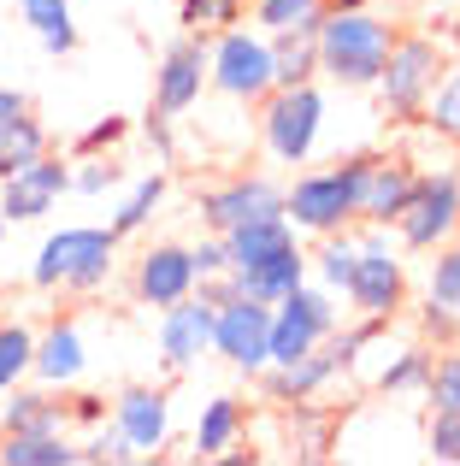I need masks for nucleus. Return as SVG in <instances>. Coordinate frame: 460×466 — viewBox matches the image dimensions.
<instances>
[{"mask_svg":"<svg viewBox=\"0 0 460 466\" xmlns=\"http://www.w3.org/2000/svg\"><path fill=\"white\" fill-rule=\"evenodd\" d=\"M254 12H260V24L265 30H289V24H307V18H319V0H254Z\"/></svg>","mask_w":460,"mask_h":466,"instance_id":"nucleus-32","label":"nucleus"},{"mask_svg":"<svg viewBox=\"0 0 460 466\" xmlns=\"http://www.w3.org/2000/svg\"><path fill=\"white\" fill-rule=\"evenodd\" d=\"M213 83L225 95H236V101H260L272 89V42H260L248 30H230L219 42V54H213Z\"/></svg>","mask_w":460,"mask_h":466,"instance_id":"nucleus-10","label":"nucleus"},{"mask_svg":"<svg viewBox=\"0 0 460 466\" xmlns=\"http://www.w3.org/2000/svg\"><path fill=\"white\" fill-rule=\"evenodd\" d=\"M0 461H6V466H71L77 449L59 443V431H6Z\"/></svg>","mask_w":460,"mask_h":466,"instance_id":"nucleus-23","label":"nucleus"},{"mask_svg":"<svg viewBox=\"0 0 460 466\" xmlns=\"http://www.w3.org/2000/svg\"><path fill=\"white\" fill-rule=\"evenodd\" d=\"M113 248H118L113 230H59V237L42 242V254H35V266H30V284H42V289H54V284L95 289L113 272Z\"/></svg>","mask_w":460,"mask_h":466,"instance_id":"nucleus-3","label":"nucleus"},{"mask_svg":"<svg viewBox=\"0 0 460 466\" xmlns=\"http://www.w3.org/2000/svg\"><path fill=\"white\" fill-rule=\"evenodd\" d=\"M414 189H419V171L378 166V159H372V177H366V195H360V213L378 218V225H395V218H402V207L414 201Z\"/></svg>","mask_w":460,"mask_h":466,"instance_id":"nucleus-19","label":"nucleus"},{"mask_svg":"<svg viewBox=\"0 0 460 466\" xmlns=\"http://www.w3.org/2000/svg\"><path fill=\"white\" fill-rule=\"evenodd\" d=\"M165 425H172V408H165L160 390H125V396H118V431L130 437L136 455L165 443Z\"/></svg>","mask_w":460,"mask_h":466,"instance_id":"nucleus-18","label":"nucleus"},{"mask_svg":"<svg viewBox=\"0 0 460 466\" xmlns=\"http://www.w3.org/2000/svg\"><path fill=\"white\" fill-rule=\"evenodd\" d=\"M12 113H24V95L18 89H0V125H6Z\"/></svg>","mask_w":460,"mask_h":466,"instance_id":"nucleus-41","label":"nucleus"},{"mask_svg":"<svg viewBox=\"0 0 460 466\" xmlns=\"http://www.w3.org/2000/svg\"><path fill=\"white\" fill-rule=\"evenodd\" d=\"M402 289H407V278H402V260H395V254L384 248L378 237H372V242H360V254H355V272H348V289H343V296L355 301L360 313H372V319H390L395 308H402Z\"/></svg>","mask_w":460,"mask_h":466,"instance_id":"nucleus-9","label":"nucleus"},{"mask_svg":"<svg viewBox=\"0 0 460 466\" xmlns=\"http://www.w3.org/2000/svg\"><path fill=\"white\" fill-rule=\"evenodd\" d=\"M425 372H431V354L407 349L395 366H384V390H419V384H425Z\"/></svg>","mask_w":460,"mask_h":466,"instance_id":"nucleus-35","label":"nucleus"},{"mask_svg":"<svg viewBox=\"0 0 460 466\" xmlns=\"http://www.w3.org/2000/svg\"><path fill=\"white\" fill-rule=\"evenodd\" d=\"M319 18H325V12H319ZM319 18L277 30V42H272V89L307 83L313 71H319Z\"/></svg>","mask_w":460,"mask_h":466,"instance_id":"nucleus-17","label":"nucleus"},{"mask_svg":"<svg viewBox=\"0 0 460 466\" xmlns=\"http://www.w3.org/2000/svg\"><path fill=\"white\" fill-rule=\"evenodd\" d=\"M30 354H35V337L24 325H0V396L30 372Z\"/></svg>","mask_w":460,"mask_h":466,"instance_id":"nucleus-28","label":"nucleus"},{"mask_svg":"<svg viewBox=\"0 0 460 466\" xmlns=\"http://www.w3.org/2000/svg\"><path fill=\"white\" fill-rule=\"evenodd\" d=\"M355 242H331V248H325L319 254V260H325V284H331V289H348V272H355Z\"/></svg>","mask_w":460,"mask_h":466,"instance_id":"nucleus-36","label":"nucleus"},{"mask_svg":"<svg viewBox=\"0 0 460 466\" xmlns=\"http://www.w3.org/2000/svg\"><path fill=\"white\" fill-rule=\"evenodd\" d=\"M272 342H265V360L272 366H289V360H301V354H313L319 349V337L336 325V313H331V301L325 296H313V289H289L284 301H272Z\"/></svg>","mask_w":460,"mask_h":466,"instance_id":"nucleus-5","label":"nucleus"},{"mask_svg":"<svg viewBox=\"0 0 460 466\" xmlns=\"http://www.w3.org/2000/svg\"><path fill=\"white\" fill-rule=\"evenodd\" d=\"M425 330H437V337H455V330H460V242L437 260V272H431Z\"/></svg>","mask_w":460,"mask_h":466,"instance_id":"nucleus-20","label":"nucleus"},{"mask_svg":"<svg viewBox=\"0 0 460 466\" xmlns=\"http://www.w3.org/2000/svg\"><path fill=\"white\" fill-rule=\"evenodd\" d=\"M319 118H325V101L313 83H289V89L272 95L265 106V142L284 166H301L313 154V137H319Z\"/></svg>","mask_w":460,"mask_h":466,"instance_id":"nucleus-6","label":"nucleus"},{"mask_svg":"<svg viewBox=\"0 0 460 466\" xmlns=\"http://www.w3.org/2000/svg\"><path fill=\"white\" fill-rule=\"evenodd\" d=\"M425 113H431V125L443 130L449 142H460V59H455V71L431 89V101H425Z\"/></svg>","mask_w":460,"mask_h":466,"instance_id":"nucleus-30","label":"nucleus"},{"mask_svg":"<svg viewBox=\"0 0 460 466\" xmlns=\"http://www.w3.org/2000/svg\"><path fill=\"white\" fill-rule=\"evenodd\" d=\"M118 137H125V118H106V125H95V130H89V137H83V142H77V148H83V154H89V148H106V142H118Z\"/></svg>","mask_w":460,"mask_h":466,"instance_id":"nucleus-39","label":"nucleus"},{"mask_svg":"<svg viewBox=\"0 0 460 466\" xmlns=\"http://www.w3.org/2000/svg\"><path fill=\"white\" fill-rule=\"evenodd\" d=\"M265 342H272V308H265V301H248V296L213 301V349H219L230 366L260 372Z\"/></svg>","mask_w":460,"mask_h":466,"instance_id":"nucleus-7","label":"nucleus"},{"mask_svg":"<svg viewBox=\"0 0 460 466\" xmlns=\"http://www.w3.org/2000/svg\"><path fill=\"white\" fill-rule=\"evenodd\" d=\"M301 248L289 242V248H277V254H265V260H254V266H230V284H236V296H248V301H284L289 289L301 284Z\"/></svg>","mask_w":460,"mask_h":466,"instance_id":"nucleus-16","label":"nucleus"},{"mask_svg":"<svg viewBox=\"0 0 460 466\" xmlns=\"http://www.w3.org/2000/svg\"><path fill=\"white\" fill-rule=\"evenodd\" d=\"M130 455H136V449H130V437L118 431V425H113L106 437H95V443H89V461H130Z\"/></svg>","mask_w":460,"mask_h":466,"instance_id":"nucleus-38","label":"nucleus"},{"mask_svg":"<svg viewBox=\"0 0 460 466\" xmlns=\"http://www.w3.org/2000/svg\"><path fill=\"white\" fill-rule=\"evenodd\" d=\"M402 242L407 248H437L443 237L460 225V177L455 171H437V177H419L414 201L402 207Z\"/></svg>","mask_w":460,"mask_h":466,"instance_id":"nucleus-8","label":"nucleus"},{"mask_svg":"<svg viewBox=\"0 0 460 466\" xmlns=\"http://www.w3.org/2000/svg\"><path fill=\"white\" fill-rule=\"evenodd\" d=\"M189 260H195V278H219L230 266V254H225V242H201V248H189Z\"/></svg>","mask_w":460,"mask_h":466,"instance_id":"nucleus-37","label":"nucleus"},{"mask_svg":"<svg viewBox=\"0 0 460 466\" xmlns=\"http://www.w3.org/2000/svg\"><path fill=\"white\" fill-rule=\"evenodd\" d=\"M366 177H372V159H348L343 171H313L284 195V218H295L301 230H336L343 218L360 213Z\"/></svg>","mask_w":460,"mask_h":466,"instance_id":"nucleus-2","label":"nucleus"},{"mask_svg":"<svg viewBox=\"0 0 460 466\" xmlns=\"http://www.w3.org/2000/svg\"><path fill=\"white\" fill-rule=\"evenodd\" d=\"M189 289H195V260H189V248H148L142 254V272H136V296L148 301V308H172V301H184Z\"/></svg>","mask_w":460,"mask_h":466,"instance_id":"nucleus-15","label":"nucleus"},{"mask_svg":"<svg viewBox=\"0 0 460 466\" xmlns=\"http://www.w3.org/2000/svg\"><path fill=\"white\" fill-rule=\"evenodd\" d=\"M425 396H431V408H460V354H443V360H431V372H425Z\"/></svg>","mask_w":460,"mask_h":466,"instance_id":"nucleus-31","label":"nucleus"},{"mask_svg":"<svg viewBox=\"0 0 460 466\" xmlns=\"http://www.w3.org/2000/svg\"><path fill=\"white\" fill-rule=\"evenodd\" d=\"M35 154H47V130L35 125V118L12 113L6 125H0V177H12L18 166H30Z\"/></svg>","mask_w":460,"mask_h":466,"instance_id":"nucleus-24","label":"nucleus"},{"mask_svg":"<svg viewBox=\"0 0 460 466\" xmlns=\"http://www.w3.org/2000/svg\"><path fill=\"white\" fill-rule=\"evenodd\" d=\"M431 461L460 466V408H443L437 420H431Z\"/></svg>","mask_w":460,"mask_h":466,"instance_id":"nucleus-34","label":"nucleus"},{"mask_svg":"<svg viewBox=\"0 0 460 466\" xmlns=\"http://www.w3.org/2000/svg\"><path fill=\"white\" fill-rule=\"evenodd\" d=\"M0 237H6V213H0Z\"/></svg>","mask_w":460,"mask_h":466,"instance_id":"nucleus-42","label":"nucleus"},{"mask_svg":"<svg viewBox=\"0 0 460 466\" xmlns=\"http://www.w3.org/2000/svg\"><path fill=\"white\" fill-rule=\"evenodd\" d=\"M30 366L47 378V384H71V378L83 372V337H77V325H54V330H47V337L35 342Z\"/></svg>","mask_w":460,"mask_h":466,"instance_id":"nucleus-21","label":"nucleus"},{"mask_svg":"<svg viewBox=\"0 0 460 466\" xmlns=\"http://www.w3.org/2000/svg\"><path fill=\"white\" fill-rule=\"evenodd\" d=\"M378 89H384V106H390L395 118H419L425 101H431V89H437V42H425V35L390 42V59H384V71H378Z\"/></svg>","mask_w":460,"mask_h":466,"instance_id":"nucleus-4","label":"nucleus"},{"mask_svg":"<svg viewBox=\"0 0 460 466\" xmlns=\"http://www.w3.org/2000/svg\"><path fill=\"white\" fill-rule=\"evenodd\" d=\"M201 77H207V54H201V42H177L172 54L160 59V71H154V113H160V118L189 113V106L201 101Z\"/></svg>","mask_w":460,"mask_h":466,"instance_id":"nucleus-13","label":"nucleus"},{"mask_svg":"<svg viewBox=\"0 0 460 466\" xmlns=\"http://www.w3.org/2000/svg\"><path fill=\"white\" fill-rule=\"evenodd\" d=\"M331 372H343L336 354H301V360H289V366H277V372H272V396L277 401H307Z\"/></svg>","mask_w":460,"mask_h":466,"instance_id":"nucleus-22","label":"nucleus"},{"mask_svg":"<svg viewBox=\"0 0 460 466\" xmlns=\"http://www.w3.org/2000/svg\"><path fill=\"white\" fill-rule=\"evenodd\" d=\"M236 425H242V413H236V401H230V396L207 401V413H201V431H195V455L207 461V455H219V449H230Z\"/></svg>","mask_w":460,"mask_h":466,"instance_id":"nucleus-26","label":"nucleus"},{"mask_svg":"<svg viewBox=\"0 0 460 466\" xmlns=\"http://www.w3.org/2000/svg\"><path fill=\"white\" fill-rule=\"evenodd\" d=\"M242 0H184V24L189 30H219V24H236Z\"/></svg>","mask_w":460,"mask_h":466,"instance_id":"nucleus-33","label":"nucleus"},{"mask_svg":"<svg viewBox=\"0 0 460 466\" xmlns=\"http://www.w3.org/2000/svg\"><path fill=\"white\" fill-rule=\"evenodd\" d=\"M160 195H165V177H160V171H154V177H142V183H136V195H130V201L118 207L113 237H130V230H142V225H148V213L160 207Z\"/></svg>","mask_w":460,"mask_h":466,"instance_id":"nucleus-29","label":"nucleus"},{"mask_svg":"<svg viewBox=\"0 0 460 466\" xmlns=\"http://www.w3.org/2000/svg\"><path fill=\"white\" fill-rule=\"evenodd\" d=\"M71 189V171L59 166V159L35 154L30 166H18L12 177H0V213L6 218H42L54 213V201Z\"/></svg>","mask_w":460,"mask_h":466,"instance_id":"nucleus-11","label":"nucleus"},{"mask_svg":"<svg viewBox=\"0 0 460 466\" xmlns=\"http://www.w3.org/2000/svg\"><path fill=\"white\" fill-rule=\"evenodd\" d=\"M265 213H284V189L265 183V177H236V183H225V189L201 195V218H207L219 237L230 225H248V218H265Z\"/></svg>","mask_w":460,"mask_h":466,"instance_id":"nucleus-12","label":"nucleus"},{"mask_svg":"<svg viewBox=\"0 0 460 466\" xmlns=\"http://www.w3.org/2000/svg\"><path fill=\"white\" fill-rule=\"evenodd\" d=\"M71 183L95 195V189H106V183H118V171H113V166H95V171H83V177H71Z\"/></svg>","mask_w":460,"mask_h":466,"instance_id":"nucleus-40","label":"nucleus"},{"mask_svg":"<svg viewBox=\"0 0 460 466\" xmlns=\"http://www.w3.org/2000/svg\"><path fill=\"white\" fill-rule=\"evenodd\" d=\"M24 18L35 24V35H42L47 54H71L77 47V30H71V0H18Z\"/></svg>","mask_w":460,"mask_h":466,"instance_id":"nucleus-25","label":"nucleus"},{"mask_svg":"<svg viewBox=\"0 0 460 466\" xmlns=\"http://www.w3.org/2000/svg\"><path fill=\"white\" fill-rule=\"evenodd\" d=\"M59 425H65V413L47 396H12L6 401V431H59Z\"/></svg>","mask_w":460,"mask_h":466,"instance_id":"nucleus-27","label":"nucleus"},{"mask_svg":"<svg viewBox=\"0 0 460 466\" xmlns=\"http://www.w3.org/2000/svg\"><path fill=\"white\" fill-rule=\"evenodd\" d=\"M160 349H165V366H195L201 349H213V301H172L165 308V325H160Z\"/></svg>","mask_w":460,"mask_h":466,"instance_id":"nucleus-14","label":"nucleus"},{"mask_svg":"<svg viewBox=\"0 0 460 466\" xmlns=\"http://www.w3.org/2000/svg\"><path fill=\"white\" fill-rule=\"evenodd\" d=\"M390 24H378L372 12L343 6L319 18V66L336 83H378L384 59H390Z\"/></svg>","mask_w":460,"mask_h":466,"instance_id":"nucleus-1","label":"nucleus"}]
</instances>
